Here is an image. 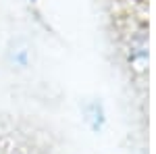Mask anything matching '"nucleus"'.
<instances>
[{"instance_id": "1", "label": "nucleus", "mask_w": 156, "mask_h": 154, "mask_svg": "<svg viewBox=\"0 0 156 154\" xmlns=\"http://www.w3.org/2000/svg\"><path fill=\"white\" fill-rule=\"evenodd\" d=\"M83 119L85 123L90 125L92 131H100L106 123V113H104V106L100 100H90L83 106Z\"/></svg>"}, {"instance_id": "2", "label": "nucleus", "mask_w": 156, "mask_h": 154, "mask_svg": "<svg viewBox=\"0 0 156 154\" xmlns=\"http://www.w3.org/2000/svg\"><path fill=\"white\" fill-rule=\"evenodd\" d=\"M29 2H36V0H29Z\"/></svg>"}]
</instances>
